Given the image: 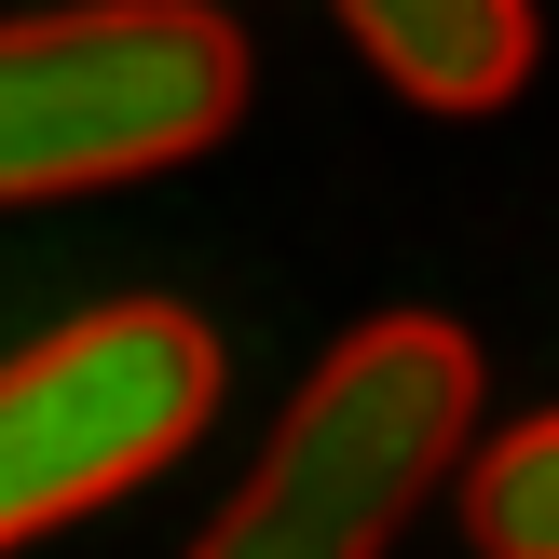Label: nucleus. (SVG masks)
Here are the masks:
<instances>
[{
  "label": "nucleus",
  "mask_w": 559,
  "mask_h": 559,
  "mask_svg": "<svg viewBox=\"0 0 559 559\" xmlns=\"http://www.w3.org/2000/svg\"><path fill=\"white\" fill-rule=\"evenodd\" d=\"M478 451V342L437 314H369L314 355L246 491L191 533V559H396V533Z\"/></svg>",
  "instance_id": "f257e3e1"
},
{
  "label": "nucleus",
  "mask_w": 559,
  "mask_h": 559,
  "mask_svg": "<svg viewBox=\"0 0 559 559\" xmlns=\"http://www.w3.org/2000/svg\"><path fill=\"white\" fill-rule=\"evenodd\" d=\"M246 27L218 0H55L0 14V205L164 178L246 123Z\"/></svg>",
  "instance_id": "f03ea898"
},
{
  "label": "nucleus",
  "mask_w": 559,
  "mask_h": 559,
  "mask_svg": "<svg viewBox=\"0 0 559 559\" xmlns=\"http://www.w3.org/2000/svg\"><path fill=\"white\" fill-rule=\"evenodd\" d=\"M205 409H218V328L178 300H96L55 342L0 355V559L164 478L205 437Z\"/></svg>",
  "instance_id": "7ed1b4c3"
},
{
  "label": "nucleus",
  "mask_w": 559,
  "mask_h": 559,
  "mask_svg": "<svg viewBox=\"0 0 559 559\" xmlns=\"http://www.w3.org/2000/svg\"><path fill=\"white\" fill-rule=\"evenodd\" d=\"M409 109H506L533 82V0H328Z\"/></svg>",
  "instance_id": "20e7f679"
},
{
  "label": "nucleus",
  "mask_w": 559,
  "mask_h": 559,
  "mask_svg": "<svg viewBox=\"0 0 559 559\" xmlns=\"http://www.w3.org/2000/svg\"><path fill=\"white\" fill-rule=\"evenodd\" d=\"M451 491H464V546L478 559H559V409L478 437Z\"/></svg>",
  "instance_id": "39448f33"
}]
</instances>
